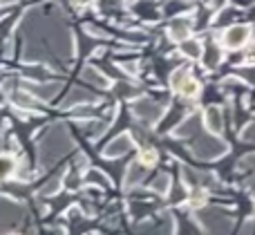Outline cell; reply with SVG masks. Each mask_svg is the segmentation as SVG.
Instances as JSON below:
<instances>
[{
    "label": "cell",
    "instance_id": "1",
    "mask_svg": "<svg viewBox=\"0 0 255 235\" xmlns=\"http://www.w3.org/2000/svg\"><path fill=\"white\" fill-rule=\"evenodd\" d=\"M70 148V137H67V132L61 128V125H56V128H52L47 132V137L40 139L38 141V157H40V166L43 168H47V166H52L54 161L58 159V157L63 155V152Z\"/></svg>",
    "mask_w": 255,
    "mask_h": 235
},
{
    "label": "cell",
    "instance_id": "2",
    "mask_svg": "<svg viewBox=\"0 0 255 235\" xmlns=\"http://www.w3.org/2000/svg\"><path fill=\"white\" fill-rule=\"evenodd\" d=\"M226 150H229V146L217 137H197L193 143V152L199 159H217Z\"/></svg>",
    "mask_w": 255,
    "mask_h": 235
},
{
    "label": "cell",
    "instance_id": "3",
    "mask_svg": "<svg viewBox=\"0 0 255 235\" xmlns=\"http://www.w3.org/2000/svg\"><path fill=\"white\" fill-rule=\"evenodd\" d=\"M199 222L206 227V231L211 235H229L231 231V220L226 215H222L220 211H204V213H199Z\"/></svg>",
    "mask_w": 255,
    "mask_h": 235
},
{
    "label": "cell",
    "instance_id": "4",
    "mask_svg": "<svg viewBox=\"0 0 255 235\" xmlns=\"http://www.w3.org/2000/svg\"><path fill=\"white\" fill-rule=\"evenodd\" d=\"M132 110H134V115L139 117L143 123H154V121H159L163 115V103L150 101V99H141V101H134Z\"/></svg>",
    "mask_w": 255,
    "mask_h": 235
},
{
    "label": "cell",
    "instance_id": "5",
    "mask_svg": "<svg viewBox=\"0 0 255 235\" xmlns=\"http://www.w3.org/2000/svg\"><path fill=\"white\" fill-rule=\"evenodd\" d=\"M132 146H134V141H132V134H128V132L117 134V137L112 139V141L108 143L106 148H103V155L110 157V159H115V157H121V155H126V152H130Z\"/></svg>",
    "mask_w": 255,
    "mask_h": 235
},
{
    "label": "cell",
    "instance_id": "6",
    "mask_svg": "<svg viewBox=\"0 0 255 235\" xmlns=\"http://www.w3.org/2000/svg\"><path fill=\"white\" fill-rule=\"evenodd\" d=\"M249 36H251V29L247 25H233L224 31V45L229 49H240L242 45H247Z\"/></svg>",
    "mask_w": 255,
    "mask_h": 235
},
{
    "label": "cell",
    "instance_id": "7",
    "mask_svg": "<svg viewBox=\"0 0 255 235\" xmlns=\"http://www.w3.org/2000/svg\"><path fill=\"white\" fill-rule=\"evenodd\" d=\"M25 90L40 101H47V99L56 97L61 92V83H25Z\"/></svg>",
    "mask_w": 255,
    "mask_h": 235
},
{
    "label": "cell",
    "instance_id": "8",
    "mask_svg": "<svg viewBox=\"0 0 255 235\" xmlns=\"http://www.w3.org/2000/svg\"><path fill=\"white\" fill-rule=\"evenodd\" d=\"M22 215V209L18 204H11V202L2 200L0 197V229L2 227H9V224L18 222Z\"/></svg>",
    "mask_w": 255,
    "mask_h": 235
},
{
    "label": "cell",
    "instance_id": "9",
    "mask_svg": "<svg viewBox=\"0 0 255 235\" xmlns=\"http://www.w3.org/2000/svg\"><path fill=\"white\" fill-rule=\"evenodd\" d=\"M204 125L213 134H220L224 130V117H222V110L217 106L206 108V112H204Z\"/></svg>",
    "mask_w": 255,
    "mask_h": 235
},
{
    "label": "cell",
    "instance_id": "10",
    "mask_svg": "<svg viewBox=\"0 0 255 235\" xmlns=\"http://www.w3.org/2000/svg\"><path fill=\"white\" fill-rule=\"evenodd\" d=\"M83 81L88 85H94V88H108L110 85V79L103 74L101 67H92V65H85V70L81 72Z\"/></svg>",
    "mask_w": 255,
    "mask_h": 235
},
{
    "label": "cell",
    "instance_id": "11",
    "mask_svg": "<svg viewBox=\"0 0 255 235\" xmlns=\"http://www.w3.org/2000/svg\"><path fill=\"white\" fill-rule=\"evenodd\" d=\"M11 101L16 103L18 108H25V110H38V103L40 99H36L31 92H27V90H16V92L11 94Z\"/></svg>",
    "mask_w": 255,
    "mask_h": 235
},
{
    "label": "cell",
    "instance_id": "12",
    "mask_svg": "<svg viewBox=\"0 0 255 235\" xmlns=\"http://www.w3.org/2000/svg\"><path fill=\"white\" fill-rule=\"evenodd\" d=\"M97 101V97H94L92 92H88V90L83 88H74L70 94L65 97V101H63V106L65 108H72V106H81V103H92Z\"/></svg>",
    "mask_w": 255,
    "mask_h": 235
},
{
    "label": "cell",
    "instance_id": "13",
    "mask_svg": "<svg viewBox=\"0 0 255 235\" xmlns=\"http://www.w3.org/2000/svg\"><path fill=\"white\" fill-rule=\"evenodd\" d=\"M190 29H193V25H190V20H188V18H184V16H177L175 20L170 22V36L175 40H179V43L188 38Z\"/></svg>",
    "mask_w": 255,
    "mask_h": 235
},
{
    "label": "cell",
    "instance_id": "14",
    "mask_svg": "<svg viewBox=\"0 0 255 235\" xmlns=\"http://www.w3.org/2000/svg\"><path fill=\"white\" fill-rule=\"evenodd\" d=\"M204 67H208V70H215L217 65L222 63V49L217 47V45H208L206 49H204Z\"/></svg>",
    "mask_w": 255,
    "mask_h": 235
},
{
    "label": "cell",
    "instance_id": "15",
    "mask_svg": "<svg viewBox=\"0 0 255 235\" xmlns=\"http://www.w3.org/2000/svg\"><path fill=\"white\" fill-rule=\"evenodd\" d=\"M143 168H145V166L141 164V161H134V164L128 166V173H126V186L128 188L136 186V184L143 179Z\"/></svg>",
    "mask_w": 255,
    "mask_h": 235
},
{
    "label": "cell",
    "instance_id": "16",
    "mask_svg": "<svg viewBox=\"0 0 255 235\" xmlns=\"http://www.w3.org/2000/svg\"><path fill=\"white\" fill-rule=\"evenodd\" d=\"M197 128H199V119L197 117H188L186 121H181V125L175 130V134L179 139H188V137H193V134L197 132Z\"/></svg>",
    "mask_w": 255,
    "mask_h": 235
},
{
    "label": "cell",
    "instance_id": "17",
    "mask_svg": "<svg viewBox=\"0 0 255 235\" xmlns=\"http://www.w3.org/2000/svg\"><path fill=\"white\" fill-rule=\"evenodd\" d=\"M179 49H181V54H184V56L195 58V61L204 56V47L197 43V40H193V38H186V40H181V47H179Z\"/></svg>",
    "mask_w": 255,
    "mask_h": 235
},
{
    "label": "cell",
    "instance_id": "18",
    "mask_svg": "<svg viewBox=\"0 0 255 235\" xmlns=\"http://www.w3.org/2000/svg\"><path fill=\"white\" fill-rule=\"evenodd\" d=\"M22 74H25L27 79L40 83V81H49L52 72H49V67H45V65H34V67H25V70H22Z\"/></svg>",
    "mask_w": 255,
    "mask_h": 235
},
{
    "label": "cell",
    "instance_id": "19",
    "mask_svg": "<svg viewBox=\"0 0 255 235\" xmlns=\"http://www.w3.org/2000/svg\"><path fill=\"white\" fill-rule=\"evenodd\" d=\"M16 173V159L11 155H0V182Z\"/></svg>",
    "mask_w": 255,
    "mask_h": 235
},
{
    "label": "cell",
    "instance_id": "20",
    "mask_svg": "<svg viewBox=\"0 0 255 235\" xmlns=\"http://www.w3.org/2000/svg\"><path fill=\"white\" fill-rule=\"evenodd\" d=\"M181 117H184V108H177V110H170V112H168V117L163 119V123L159 125V130H161V132H166V130L175 128L177 123H181Z\"/></svg>",
    "mask_w": 255,
    "mask_h": 235
},
{
    "label": "cell",
    "instance_id": "21",
    "mask_svg": "<svg viewBox=\"0 0 255 235\" xmlns=\"http://www.w3.org/2000/svg\"><path fill=\"white\" fill-rule=\"evenodd\" d=\"M177 94H181L184 99H193L199 94V83L193 79V76H188V79L184 81V85H181L179 90H177Z\"/></svg>",
    "mask_w": 255,
    "mask_h": 235
},
{
    "label": "cell",
    "instance_id": "22",
    "mask_svg": "<svg viewBox=\"0 0 255 235\" xmlns=\"http://www.w3.org/2000/svg\"><path fill=\"white\" fill-rule=\"evenodd\" d=\"M188 76H190V72L186 70V67H177V70L172 72V76H170V85H172V90L177 92V90H179L181 85H184V81L188 79Z\"/></svg>",
    "mask_w": 255,
    "mask_h": 235
},
{
    "label": "cell",
    "instance_id": "23",
    "mask_svg": "<svg viewBox=\"0 0 255 235\" xmlns=\"http://www.w3.org/2000/svg\"><path fill=\"white\" fill-rule=\"evenodd\" d=\"M157 159H159V155H157V150H154V148H143V150L139 152V161L145 166V168L154 166V164H157Z\"/></svg>",
    "mask_w": 255,
    "mask_h": 235
},
{
    "label": "cell",
    "instance_id": "24",
    "mask_svg": "<svg viewBox=\"0 0 255 235\" xmlns=\"http://www.w3.org/2000/svg\"><path fill=\"white\" fill-rule=\"evenodd\" d=\"M168 188H170V177H168L166 173L157 175V177H154V182H152V191H157L159 195H166Z\"/></svg>",
    "mask_w": 255,
    "mask_h": 235
},
{
    "label": "cell",
    "instance_id": "25",
    "mask_svg": "<svg viewBox=\"0 0 255 235\" xmlns=\"http://www.w3.org/2000/svg\"><path fill=\"white\" fill-rule=\"evenodd\" d=\"M184 9H188V4H186L184 0H168V4L163 7V13H168V16H175V13L184 11Z\"/></svg>",
    "mask_w": 255,
    "mask_h": 235
},
{
    "label": "cell",
    "instance_id": "26",
    "mask_svg": "<svg viewBox=\"0 0 255 235\" xmlns=\"http://www.w3.org/2000/svg\"><path fill=\"white\" fill-rule=\"evenodd\" d=\"M240 168L247 170V173H249V179H247V182H249V184H253V182H255V155H249L247 159H242Z\"/></svg>",
    "mask_w": 255,
    "mask_h": 235
},
{
    "label": "cell",
    "instance_id": "27",
    "mask_svg": "<svg viewBox=\"0 0 255 235\" xmlns=\"http://www.w3.org/2000/svg\"><path fill=\"white\" fill-rule=\"evenodd\" d=\"M61 184H63L61 177H54L52 182H47L43 188H40V193H43V195H56L58 188H61Z\"/></svg>",
    "mask_w": 255,
    "mask_h": 235
},
{
    "label": "cell",
    "instance_id": "28",
    "mask_svg": "<svg viewBox=\"0 0 255 235\" xmlns=\"http://www.w3.org/2000/svg\"><path fill=\"white\" fill-rule=\"evenodd\" d=\"M204 202H206V193L197 188V191L190 195V206H193V209H199V206H204Z\"/></svg>",
    "mask_w": 255,
    "mask_h": 235
},
{
    "label": "cell",
    "instance_id": "29",
    "mask_svg": "<svg viewBox=\"0 0 255 235\" xmlns=\"http://www.w3.org/2000/svg\"><path fill=\"white\" fill-rule=\"evenodd\" d=\"M85 182H94V184H99V186H108V179L103 177L99 170H90L88 177H85Z\"/></svg>",
    "mask_w": 255,
    "mask_h": 235
},
{
    "label": "cell",
    "instance_id": "30",
    "mask_svg": "<svg viewBox=\"0 0 255 235\" xmlns=\"http://www.w3.org/2000/svg\"><path fill=\"white\" fill-rule=\"evenodd\" d=\"M13 25V18L11 16H7V18H0V40L2 38H7V34H9V27Z\"/></svg>",
    "mask_w": 255,
    "mask_h": 235
},
{
    "label": "cell",
    "instance_id": "31",
    "mask_svg": "<svg viewBox=\"0 0 255 235\" xmlns=\"http://www.w3.org/2000/svg\"><path fill=\"white\" fill-rule=\"evenodd\" d=\"M235 18V9H224L222 11V16H217V25H226V22H231Z\"/></svg>",
    "mask_w": 255,
    "mask_h": 235
},
{
    "label": "cell",
    "instance_id": "32",
    "mask_svg": "<svg viewBox=\"0 0 255 235\" xmlns=\"http://www.w3.org/2000/svg\"><path fill=\"white\" fill-rule=\"evenodd\" d=\"M242 139L244 141H255V119L242 130Z\"/></svg>",
    "mask_w": 255,
    "mask_h": 235
},
{
    "label": "cell",
    "instance_id": "33",
    "mask_svg": "<svg viewBox=\"0 0 255 235\" xmlns=\"http://www.w3.org/2000/svg\"><path fill=\"white\" fill-rule=\"evenodd\" d=\"M134 92H136V88H130V83H119V88H117L119 97H132Z\"/></svg>",
    "mask_w": 255,
    "mask_h": 235
},
{
    "label": "cell",
    "instance_id": "34",
    "mask_svg": "<svg viewBox=\"0 0 255 235\" xmlns=\"http://www.w3.org/2000/svg\"><path fill=\"white\" fill-rule=\"evenodd\" d=\"M79 182H81L79 173H70V177H65V186L67 188H76L79 186Z\"/></svg>",
    "mask_w": 255,
    "mask_h": 235
},
{
    "label": "cell",
    "instance_id": "35",
    "mask_svg": "<svg viewBox=\"0 0 255 235\" xmlns=\"http://www.w3.org/2000/svg\"><path fill=\"white\" fill-rule=\"evenodd\" d=\"M233 2H235V7H251L255 0H233Z\"/></svg>",
    "mask_w": 255,
    "mask_h": 235
},
{
    "label": "cell",
    "instance_id": "36",
    "mask_svg": "<svg viewBox=\"0 0 255 235\" xmlns=\"http://www.w3.org/2000/svg\"><path fill=\"white\" fill-rule=\"evenodd\" d=\"M249 63H255V45H253V47H251V52H249Z\"/></svg>",
    "mask_w": 255,
    "mask_h": 235
},
{
    "label": "cell",
    "instance_id": "37",
    "mask_svg": "<svg viewBox=\"0 0 255 235\" xmlns=\"http://www.w3.org/2000/svg\"><path fill=\"white\" fill-rule=\"evenodd\" d=\"M11 2H18V0H0V4H2V7H4V4H11Z\"/></svg>",
    "mask_w": 255,
    "mask_h": 235
},
{
    "label": "cell",
    "instance_id": "38",
    "mask_svg": "<svg viewBox=\"0 0 255 235\" xmlns=\"http://www.w3.org/2000/svg\"><path fill=\"white\" fill-rule=\"evenodd\" d=\"M81 2H90V0H81Z\"/></svg>",
    "mask_w": 255,
    "mask_h": 235
},
{
    "label": "cell",
    "instance_id": "39",
    "mask_svg": "<svg viewBox=\"0 0 255 235\" xmlns=\"http://www.w3.org/2000/svg\"><path fill=\"white\" fill-rule=\"evenodd\" d=\"M253 18H255V9H253Z\"/></svg>",
    "mask_w": 255,
    "mask_h": 235
}]
</instances>
